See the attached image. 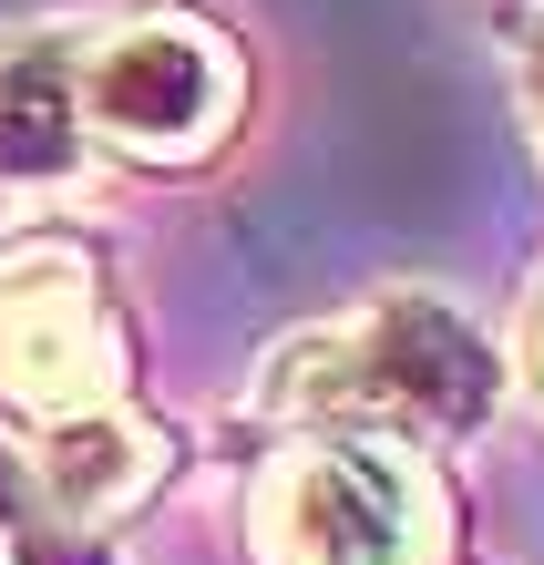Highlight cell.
Returning a JSON list of instances; mask_svg holds the SVG:
<instances>
[{
	"mask_svg": "<svg viewBox=\"0 0 544 565\" xmlns=\"http://www.w3.org/2000/svg\"><path fill=\"white\" fill-rule=\"evenodd\" d=\"M0 402L31 431L124 412V360L104 319L83 237H11L0 247Z\"/></svg>",
	"mask_w": 544,
	"mask_h": 565,
	"instance_id": "cell-4",
	"label": "cell"
},
{
	"mask_svg": "<svg viewBox=\"0 0 544 565\" xmlns=\"http://www.w3.org/2000/svg\"><path fill=\"white\" fill-rule=\"evenodd\" d=\"M247 545L257 565H452V504L422 443L309 431L257 473Z\"/></svg>",
	"mask_w": 544,
	"mask_h": 565,
	"instance_id": "cell-3",
	"label": "cell"
},
{
	"mask_svg": "<svg viewBox=\"0 0 544 565\" xmlns=\"http://www.w3.org/2000/svg\"><path fill=\"white\" fill-rule=\"evenodd\" d=\"M524 371L544 381V288H534V309H524Z\"/></svg>",
	"mask_w": 544,
	"mask_h": 565,
	"instance_id": "cell-6",
	"label": "cell"
},
{
	"mask_svg": "<svg viewBox=\"0 0 544 565\" xmlns=\"http://www.w3.org/2000/svg\"><path fill=\"white\" fill-rule=\"evenodd\" d=\"M524 104H534V145H544V0L524 11Z\"/></svg>",
	"mask_w": 544,
	"mask_h": 565,
	"instance_id": "cell-5",
	"label": "cell"
},
{
	"mask_svg": "<svg viewBox=\"0 0 544 565\" xmlns=\"http://www.w3.org/2000/svg\"><path fill=\"white\" fill-rule=\"evenodd\" d=\"M257 62L195 0H104L0 31V185H73L93 164L195 175L247 135Z\"/></svg>",
	"mask_w": 544,
	"mask_h": 565,
	"instance_id": "cell-1",
	"label": "cell"
},
{
	"mask_svg": "<svg viewBox=\"0 0 544 565\" xmlns=\"http://www.w3.org/2000/svg\"><path fill=\"white\" fill-rule=\"evenodd\" d=\"M267 412H298L319 431H391V443H441L493 412V350L472 340L462 309L401 288L381 309L309 329L267 360Z\"/></svg>",
	"mask_w": 544,
	"mask_h": 565,
	"instance_id": "cell-2",
	"label": "cell"
}]
</instances>
